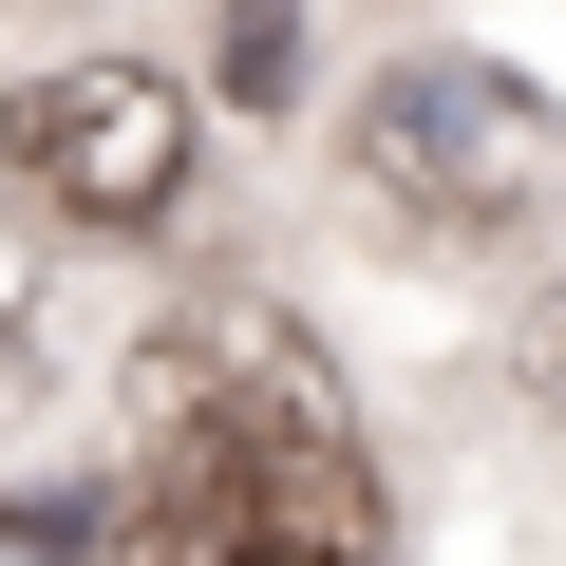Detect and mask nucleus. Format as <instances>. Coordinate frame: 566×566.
<instances>
[{
    "mask_svg": "<svg viewBox=\"0 0 566 566\" xmlns=\"http://www.w3.org/2000/svg\"><path fill=\"white\" fill-rule=\"evenodd\" d=\"M0 208L76 227V245H151L189 208V95L151 57H57L0 95Z\"/></svg>",
    "mask_w": 566,
    "mask_h": 566,
    "instance_id": "nucleus-1",
    "label": "nucleus"
},
{
    "mask_svg": "<svg viewBox=\"0 0 566 566\" xmlns=\"http://www.w3.org/2000/svg\"><path fill=\"white\" fill-rule=\"evenodd\" d=\"M359 189H397L416 227H510L528 189H566V114L491 57H397L359 95Z\"/></svg>",
    "mask_w": 566,
    "mask_h": 566,
    "instance_id": "nucleus-2",
    "label": "nucleus"
},
{
    "mask_svg": "<svg viewBox=\"0 0 566 566\" xmlns=\"http://www.w3.org/2000/svg\"><path fill=\"white\" fill-rule=\"evenodd\" d=\"M57 378V227H0V397Z\"/></svg>",
    "mask_w": 566,
    "mask_h": 566,
    "instance_id": "nucleus-3",
    "label": "nucleus"
},
{
    "mask_svg": "<svg viewBox=\"0 0 566 566\" xmlns=\"http://www.w3.org/2000/svg\"><path fill=\"white\" fill-rule=\"evenodd\" d=\"M208 76H227V114H283V76H303V20H283V0H227V20H208Z\"/></svg>",
    "mask_w": 566,
    "mask_h": 566,
    "instance_id": "nucleus-4",
    "label": "nucleus"
},
{
    "mask_svg": "<svg viewBox=\"0 0 566 566\" xmlns=\"http://www.w3.org/2000/svg\"><path fill=\"white\" fill-rule=\"evenodd\" d=\"M20 547H76V566H95V547H114V491H20Z\"/></svg>",
    "mask_w": 566,
    "mask_h": 566,
    "instance_id": "nucleus-5",
    "label": "nucleus"
},
{
    "mask_svg": "<svg viewBox=\"0 0 566 566\" xmlns=\"http://www.w3.org/2000/svg\"><path fill=\"white\" fill-rule=\"evenodd\" d=\"M528 378H547V397H566V283H547V322H528Z\"/></svg>",
    "mask_w": 566,
    "mask_h": 566,
    "instance_id": "nucleus-6",
    "label": "nucleus"
}]
</instances>
